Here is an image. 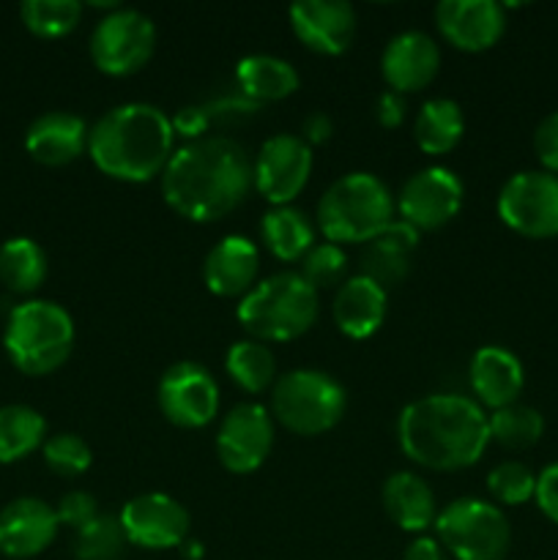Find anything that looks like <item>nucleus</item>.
Returning <instances> with one entry per match:
<instances>
[{"mask_svg":"<svg viewBox=\"0 0 558 560\" xmlns=\"http://www.w3.org/2000/svg\"><path fill=\"white\" fill-rule=\"evenodd\" d=\"M394 197L372 173L334 180L317 206V230L328 244H370L394 222Z\"/></svg>","mask_w":558,"mask_h":560,"instance_id":"nucleus-5","label":"nucleus"},{"mask_svg":"<svg viewBox=\"0 0 558 560\" xmlns=\"http://www.w3.org/2000/svg\"><path fill=\"white\" fill-rule=\"evenodd\" d=\"M173 124L175 137H184L186 142H195L208 137V129H211V118L208 113L202 109V104H191V107H181L178 113L170 118Z\"/></svg>","mask_w":558,"mask_h":560,"instance_id":"nucleus-41","label":"nucleus"},{"mask_svg":"<svg viewBox=\"0 0 558 560\" xmlns=\"http://www.w3.org/2000/svg\"><path fill=\"white\" fill-rule=\"evenodd\" d=\"M534 153L539 159L542 170L558 175V109L545 115L534 131Z\"/></svg>","mask_w":558,"mask_h":560,"instance_id":"nucleus-40","label":"nucleus"},{"mask_svg":"<svg viewBox=\"0 0 558 560\" xmlns=\"http://www.w3.org/2000/svg\"><path fill=\"white\" fill-rule=\"evenodd\" d=\"M156 405L178 430H202L219 413V386L197 361H178L159 377Z\"/></svg>","mask_w":558,"mask_h":560,"instance_id":"nucleus-11","label":"nucleus"},{"mask_svg":"<svg viewBox=\"0 0 558 560\" xmlns=\"http://www.w3.org/2000/svg\"><path fill=\"white\" fill-rule=\"evenodd\" d=\"M301 85V77L293 63L277 55H246L235 63V88L252 102L268 104L293 96Z\"/></svg>","mask_w":558,"mask_h":560,"instance_id":"nucleus-26","label":"nucleus"},{"mask_svg":"<svg viewBox=\"0 0 558 560\" xmlns=\"http://www.w3.org/2000/svg\"><path fill=\"white\" fill-rule=\"evenodd\" d=\"M334 135V124L332 118H328L326 113H310L304 118V124H301V140L306 142V145H323V142L332 140Z\"/></svg>","mask_w":558,"mask_h":560,"instance_id":"nucleus-44","label":"nucleus"},{"mask_svg":"<svg viewBox=\"0 0 558 560\" xmlns=\"http://www.w3.org/2000/svg\"><path fill=\"white\" fill-rule=\"evenodd\" d=\"M348 410V394L321 370H290L271 386L268 413L288 432L317 438L332 432Z\"/></svg>","mask_w":558,"mask_h":560,"instance_id":"nucleus-7","label":"nucleus"},{"mask_svg":"<svg viewBox=\"0 0 558 560\" xmlns=\"http://www.w3.org/2000/svg\"><path fill=\"white\" fill-rule=\"evenodd\" d=\"M435 27L443 42L460 52H487L507 31V11L496 0H441L435 5Z\"/></svg>","mask_w":558,"mask_h":560,"instance_id":"nucleus-16","label":"nucleus"},{"mask_svg":"<svg viewBox=\"0 0 558 560\" xmlns=\"http://www.w3.org/2000/svg\"><path fill=\"white\" fill-rule=\"evenodd\" d=\"M405 98L399 96V93L394 91H386L381 93V98H377L375 104V118L377 124L383 126V129H399V126L405 124Z\"/></svg>","mask_w":558,"mask_h":560,"instance_id":"nucleus-43","label":"nucleus"},{"mask_svg":"<svg viewBox=\"0 0 558 560\" xmlns=\"http://www.w3.org/2000/svg\"><path fill=\"white\" fill-rule=\"evenodd\" d=\"M162 197L189 222H219L233 213L255 189V162L228 135H208L186 142L159 175Z\"/></svg>","mask_w":558,"mask_h":560,"instance_id":"nucleus-1","label":"nucleus"},{"mask_svg":"<svg viewBox=\"0 0 558 560\" xmlns=\"http://www.w3.org/2000/svg\"><path fill=\"white\" fill-rule=\"evenodd\" d=\"M47 441V421L27 405L0 408V465H11L38 452Z\"/></svg>","mask_w":558,"mask_h":560,"instance_id":"nucleus-30","label":"nucleus"},{"mask_svg":"<svg viewBox=\"0 0 558 560\" xmlns=\"http://www.w3.org/2000/svg\"><path fill=\"white\" fill-rule=\"evenodd\" d=\"M22 25L38 38H63L77 31L82 20V3L77 0H25L20 5Z\"/></svg>","mask_w":558,"mask_h":560,"instance_id":"nucleus-33","label":"nucleus"},{"mask_svg":"<svg viewBox=\"0 0 558 560\" xmlns=\"http://www.w3.org/2000/svg\"><path fill=\"white\" fill-rule=\"evenodd\" d=\"M487 492L496 506H523L536 495V474L523 463H498L487 474Z\"/></svg>","mask_w":558,"mask_h":560,"instance_id":"nucleus-35","label":"nucleus"},{"mask_svg":"<svg viewBox=\"0 0 558 560\" xmlns=\"http://www.w3.org/2000/svg\"><path fill=\"white\" fill-rule=\"evenodd\" d=\"M403 560H446V550L435 536H419L405 547Z\"/></svg>","mask_w":558,"mask_h":560,"instance_id":"nucleus-45","label":"nucleus"},{"mask_svg":"<svg viewBox=\"0 0 558 560\" xmlns=\"http://www.w3.org/2000/svg\"><path fill=\"white\" fill-rule=\"evenodd\" d=\"M312 164V148L299 135L268 137L255 159V189L271 208L290 206L310 184Z\"/></svg>","mask_w":558,"mask_h":560,"instance_id":"nucleus-14","label":"nucleus"},{"mask_svg":"<svg viewBox=\"0 0 558 560\" xmlns=\"http://www.w3.org/2000/svg\"><path fill=\"white\" fill-rule=\"evenodd\" d=\"M321 299L299 271H282L257 282L235 306L241 328L257 342H293L317 320Z\"/></svg>","mask_w":558,"mask_h":560,"instance_id":"nucleus-4","label":"nucleus"},{"mask_svg":"<svg viewBox=\"0 0 558 560\" xmlns=\"http://www.w3.org/2000/svg\"><path fill=\"white\" fill-rule=\"evenodd\" d=\"M260 273V249L246 235H224L206 255L202 282L219 299H244Z\"/></svg>","mask_w":558,"mask_h":560,"instance_id":"nucleus-20","label":"nucleus"},{"mask_svg":"<svg viewBox=\"0 0 558 560\" xmlns=\"http://www.w3.org/2000/svg\"><path fill=\"white\" fill-rule=\"evenodd\" d=\"M74 320L55 301L31 299L9 312L3 348L11 364L31 377L53 375L74 350Z\"/></svg>","mask_w":558,"mask_h":560,"instance_id":"nucleus-6","label":"nucleus"},{"mask_svg":"<svg viewBox=\"0 0 558 560\" xmlns=\"http://www.w3.org/2000/svg\"><path fill=\"white\" fill-rule=\"evenodd\" d=\"M293 36L310 52L337 58L353 44L356 9L342 0H299L288 11Z\"/></svg>","mask_w":558,"mask_h":560,"instance_id":"nucleus-17","label":"nucleus"},{"mask_svg":"<svg viewBox=\"0 0 558 560\" xmlns=\"http://www.w3.org/2000/svg\"><path fill=\"white\" fill-rule=\"evenodd\" d=\"M91 126L74 113H47L25 131V151L44 167H66L88 153Z\"/></svg>","mask_w":558,"mask_h":560,"instance_id":"nucleus-22","label":"nucleus"},{"mask_svg":"<svg viewBox=\"0 0 558 560\" xmlns=\"http://www.w3.org/2000/svg\"><path fill=\"white\" fill-rule=\"evenodd\" d=\"M126 545L129 541L120 528V520L115 514H98L85 528L74 530L71 550L77 560H118L124 556Z\"/></svg>","mask_w":558,"mask_h":560,"instance_id":"nucleus-34","label":"nucleus"},{"mask_svg":"<svg viewBox=\"0 0 558 560\" xmlns=\"http://www.w3.org/2000/svg\"><path fill=\"white\" fill-rule=\"evenodd\" d=\"M260 238L277 260H304L306 252L315 246V228L304 211L293 206L268 208L260 219Z\"/></svg>","mask_w":558,"mask_h":560,"instance_id":"nucleus-28","label":"nucleus"},{"mask_svg":"<svg viewBox=\"0 0 558 560\" xmlns=\"http://www.w3.org/2000/svg\"><path fill=\"white\" fill-rule=\"evenodd\" d=\"M42 457L47 463V468L55 476H63V479H77V476L85 474L93 463V452L80 435L74 432H58V435H49L42 446Z\"/></svg>","mask_w":558,"mask_h":560,"instance_id":"nucleus-36","label":"nucleus"},{"mask_svg":"<svg viewBox=\"0 0 558 560\" xmlns=\"http://www.w3.org/2000/svg\"><path fill=\"white\" fill-rule=\"evenodd\" d=\"M178 550L186 560H202V556H206V547H202V541L191 539V536L178 547Z\"/></svg>","mask_w":558,"mask_h":560,"instance_id":"nucleus-46","label":"nucleus"},{"mask_svg":"<svg viewBox=\"0 0 558 560\" xmlns=\"http://www.w3.org/2000/svg\"><path fill=\"white\" fill-rule=\"evenodd\" d=\"M470 392L476 394V402L481 408L501 410L520 399L525 386L523 361L501 345H485L474 353L468 366Z\"/></svg>","mask_w":558,"mask_h":560,"instance_id":"nucleus-21","label":"nucleus"},{"mask_svg":"<svg viewBox=\"0 0 558 560\" xmlns=\"http://www.w3.org/2000/svg\"><path fill=\"white\" fill-rule=\"evenodd\" d=\"M465 200V186L454 170L432 164L410 175L394 200V211L403 222L419 233L441 230L460 213Z\"/></svg>","mask_w":558,"mask_h":560,"instance_id":"nucleus-12","label":"nucleus"},{"mask_svg":"<svg viewBox=\"0 0 558 560\" xmlns=\"http://www.w3.org/2000/svg\"><path fill=\"white\" fill-rule=\"evenodd\" d=\"M202 109L208 113L211 124L233 126V124H241V120L252 118L255 113H260V104L252 102L249 96H244V93L235 88V91L219 93V96H213L211 102L202 104Z\"/></svg>","mask_w":558,"mask_h":560,"instance_id":"nucleus-38","label":"nucleus"},{"mask_svg":"<svg viewBox=\"0 0 558 560\" xmlns=\"http://www.w3.org/2000/svg\"><path fill=\"white\" fill-rule=\"evenodd\" d=\"M498 217L512 233L531 241L558 235V175L545 170L514 173L498 191Z\"/></svg>","mask_w":558,"mask_h":560,"instance_id":"nucleus-10","label":"nucleus"},{"mask_svg":"<svg viewBox=\"0 0 558 560\" xmlns=\"http://www.w3.org/2000/svg\"><path fill=\"white\" fill-rule=\"evenodd\" d=\"M301 277L310 284L312 290H328L339 288L345 282V273H348V255H345L342 246L337 244H315L301 260Z\"/></svg>","mask_w":558,"mask_h":560,"instance_id":"nucleus-37","label":"nucleus"},{"mask_svg":"<svg viewBox=\"0 0 558 560\" xmlns=\"http://www.w3.org/2000/svg\"><path fill=\"white\" fill-rule=\"evenodd\" d=\"M381 501L388 520L405 534H425L427 528L435 525V492L421 476L410 474V470H397L383 481Z\"/></svg>","mask_w":558,"mask_h":560,"instance_id":"nucleus-25","label":"nucleus"},{"mask_svg":"<svg viewBox=\"0 0 558 560\" xmlns=\"http://www.w3.org/2000/svg\"><path fill=\"white\" fill-rule=\"evenodd\" d=\"M175 153L167 115L146 102H126L104 113L88 135V156L102 175L124 184H146L164 173Z\"/></svg>","mask_w":558,"mask_h":560,"instance_id":"nucleus-3","label":"nucleus"},{"mask_svg":"<svg viewBox=\"0 0 558 560\" xmlns=\"http://www.w3.org/2000/svg\"><path fill=\"white\" fill-rule=\"evenodd\" d=\"M421 233L416 228H410L403 219H394L386 230H383L377 238H372L370 244H364L361 252L359 273L361 277L372 279L375 284H381L383 290L394 288V284L403 282L410 271V252L419 246Z\"/></svg>","mask_w":558,"mask_h":560,"instance_id":"nucleus-24","label":"nucleus"},{"mask_svg":"<svg viewBox=\"0 0 558 560\" xmlns=\"http://www.w3.org/2000/svg\"><path fill=\"white\" fill-rule=\"evenodd\" d=\"M55 514H58L60 525H66V528L71 530H80L85 528L88 523H93L102 512H98V503L91 492L71 490L60 498L58 506H55Z\"/></svg>","mask_w":558,"mask_h":560,"instance_id":"nucleus-39","label":"nucleus"},{"mask_svg":"<svg viewBox=\"0 0 558 560\" xmlns=\"http://www.w3.org/2000/svg\"><path fill=\"white\" fill-rule=\"evenodd\" d=\"M224 372L246 394H263L277 383V359L271 348L257 339H241L230 345L224 355Z\"/></svg>","mask_w":558,"mask_h":560,"instance_id":"nucleus-31","label":"nucleus"},{"mask_svg":"<svg viewBox=\"0 0 558 560\" xmlns=\"http://www.w3.org/2000/svg\"><path fill=\"white\" fill-rule=\"evenodd\" d=\"M274 424L266 405L241 402L219 421L217 457L224 470L235 476H249L268 459L274 448Z\"/></svg>","mask_w":558,"mask_h":560,"instance_id":"nucleus-13","label":"nucleus"},{"mask_svg":"<svg viewBox=\"0 0 558 560\" xmlns=\"http://www.w3.org/2000/svg\"><path fill=\"white\" fill-rule=\"evenodd\" d=\"M386 290L372 282V279L361 277V273L339 284L332 304V317L337 323L339 334L356 339V342L375 337L381 331L383 320H386Z\"/></svg>","mask_w":558,"mask_h":560,"instance_id":"nucleus-23","label":"nucleus"},{"mask_svg":"<svg viewBox=\"0 0 558 560\" xmlns=\"http://www.w3.org/2000/svg\"><path fill=\"white\" fill-rule=\"evenodd\" d=\"M156 49V27L151 16L137 9L104 14L88 38V52L93 66L107 77H131L148 66Z\"/></svg>","mask_w":558,"mask_h":560,"instance_id":"nucleus-9","label":"nucleus"},{"mask_svg":"<svg viewBox=\"0 0 558 560\" xmlns=\"http://www.w3.org/2000/svg\"><path fill=\"white\" fill-rule=\"evenodd\" d=\"M47 279V255L33 238L16 235L0 246V282L16 295H31Z\"/></svg>","mask_w":558,"mask_h":560,"instance_id":"nucleus-29","label":"nucleus"},{"mask_svg":"<svg viewBox=\"0 0 558 560\" xmlns=\"http://www.w3.org/2000/svg\"><path fill=\"white\" fill-rule=\"evenodd\" d=\"M441 69V49L435 38L421 31H403L386 44L381 55V74L388 91L419 93L430 85Z\"/></svg>","mask_w":558,"mask_h":560,"instance_id":"nucleus-18","label":"nucleus"},{"mask_svg":"<svg viewBox=\"0 0 558 560\" xmlns=\"http://www.w3.org/2000/svg\"><path fill=\"white\" fill-rule=\"evenodd\" d=\"M465 135L463 109L452 98H430L414 118V140L427 156H446Z\"/></svg>","mask_w":558,"mask_h":560,"instance_id":"nucleus-27","label":"nucleus"},{"mask_svg":"<svg viewBox=\"0 0 558 560\" xmlns=\"http://www.w3.org/2000/svg\"><path fill=\"white\" fill-rule=\"evenodd\" d=\"M539 512L558 525V463L547 465L539 476H536V495H534Z\"/></svg>","mask_w":558,"mask_h":560,"instance_id":"nucleus-42","label":"nucleus"},{"mask_svg":"<svg viewBox=\"0 0 558 560\" xmlns=\"http://www.w3.org/2000/svg\"><path fill=\"white\" fill-rule=\"evenodd\" d=\"M487 424H490V441L509 448V452H525V448L536 446L542 432H545V419H542L539 410L523 402L492 410L487 416Z\"/></svg>","mask_w":558,"mask_h":560,"instance_id":"nucleus-32","label":"nucleus"},{"mask_svg":"<svg viewBox=\"0 0 558 560\" xmlns=\"http://www.w3.org/2000/svg\"><path fill=\"white\" fill-rule=\"evenodd\" d=\"M126 541L140 550H170L189 539L191 517L175 498L164 492H142L118 514Z\"/></svg>","mask_w":558,"mask_h":560,"instance_id":"nucleus-15","label":"nucleus"},{"mask_svg":"<svg viewBox=\"0 0 558 560\" xmlns=\"http://www.w3.org/2000/svg\"><path fill=\"white\" fill-rule=\"evenodd\" d=\"M58 528L55 506L42 498H16L0 512V552L14 560L42 556L58 536Z\"/></svg>","mask_w":558,"mask_h":560,"instance_id":"nucleus-19","label":"nucleus"},{"mask_svg":"<svg viewBox=\"0 0 558 560\" xmlns=\"http://www.w3.org/2000/svg\"><path fill=\"white\" fill-rule=\"evenodd\" d=\"M435 539L457 560H503L512 547L509 520L496 503L457 498L435 517Z\"/></svg>","mask_w":558,"mask_h":560,"instance_id":"nucleus-8","label":"nucleus"},{"mask_svg":"<svg viewBox=\"0 0 558 560\" xmlns=\"http://www.w3.org/2000/svg\"><path fill=\"white\" fill-rule=\"evenodd\" d=\"M397 441L410 463L452 474L479 463L490 446V424L476 399L430 394L405 405L397 419Z\"/></svg>","mask_w":558,"mask_h":560,"instance_id":"nucleus-2","label":"nucleus"}]
</instances>
